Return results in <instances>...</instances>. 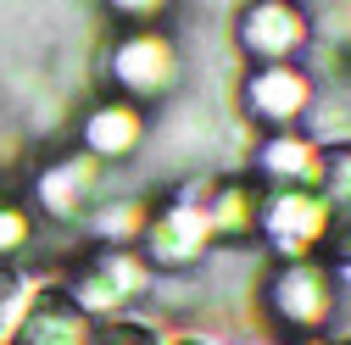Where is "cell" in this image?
I'll use <instances>...</instances> for the list:
<instances>
[{"instance_id": "cell-3", "label": "cell", "mask_w": 351, "mask_h": 345, "mask_svg": "<svg viewBox=\"0 0 351 345\" xmlns=\"http://www.w3.org/2000/svg\"><path fill=\"white\" fill-rule=\"evenodd\" d=\"M23 240V218H17V212H0V251H12Z\"/></svg>"}, {"instance_id": "cell-1", "label": "cell", "mask_w": 351, "mask_h": 345, "mask_svg": "<svg viewBox=\"0 0 351 345\" xmlns=\"http://www.w3.org/2000/svg\"><path fill=\"white\" fill-rule=\"evenodd\" d=\"M23 345H78V323L67 307H39L34 323H28V340Z\"/></svg>"}, {"instance_id": "cell-4", "label": "cell", "mask_w": 351, "mask_h": 345, "mask_svg": "<svg viewBox=\"0 0 351 345\" xmlns=\"http://www.w3.org/2000/svg\"><path fill=\"white\" fill-rule=\"evenodd\" d=\"M6 301H12V279L0 273V312H6Z\"/></svg>"}, {"instance_id": "cell-2", "label": "cell", "mask_w": 351, "mask_h": 345, "mask_svg": "<svg viewBox=\"0 0 351 345\" xmlns=\"http://www.w3.org/2000/svg\"><path fill=\"white\" fill-rule=\"evenodd\" d=\"M95 345H151V334H145V329H134V323H112V329H101V334H95Z\"/></svg>"}]
</instances>
